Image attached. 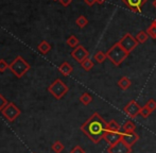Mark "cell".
Returning a JSON list of instances; mask_svg holds the SVG:
<instances>
[{
  "mask_svg": "<svg viewBox=\"0 0 156 153\" xmlns=\"http://www.w3.org/2000/svg\"><path fill=\"white\" fill-rule=\"evenodd\" d=\"M8 103H9L8 100H6L5 98L0 94V113H1V111L3 110L6 105H8Z\"/></svg>",
  "mask_w": 156,
  "mask_h": 153,
  "instance_id": "4316f807",
  "label": "cell"
},
{
  "mask_svg": "<svg viewBox=\"0 0 156 153\" xmlns=\"http://www.w3.org/2000/svg\"><path fill=\"white\" fill-rule=\"evenodd\" d=\"M53 1H58V0H53Z\"/></svg>",
  "mask_w": 156,
  "mask_h": 153,
  "instance_id": "e575fe53",
  "label": "cell"
},
{
  "mask_svg": "<svg viewBox=\"0 0 156 153\" xmlns=\"http://www.w3.org/2000/svg\"><path fill=\"white\" fill-rule=\"evenodd\" d=\"M107 131H112V132H121V126L116 120H111L107 122Z\"/></svg>",
  "mask_w": 156,
  "mask_h": 153,
  "instance_id": "2e32d148",
  "label": "cell"
},
{
  "mask_svg": "<svg viewBox=\"0 0 156 153\" xmlns=\"http://www.w3.org/2000/svg\"><path fill=\"white\" fill-rule=\"evenodd\" d=\"M135 38L137 39V41L139 44H144L148 41L149 35H148V33H147V31H139L137 33V35H136Z\"/></svg>",
  "mask_w": 156,
  "mask_h": 153,
  "instance_id": "ac0fdd59",
  "label": "cell"
},
{
  "mask_svg": "<svg viewBox=\"0 0 156 153\" xmlns=\"http://www.w3.org/2000/svg\"><path fill=\"white\" fill-rule=\"evenodd\" d=\"M9 66L10 64H8L4 60H0V73H4L9 68Z\"/></svg>",
  "mask_w": 156,
  "mask_h": 153,
  "instance_id": "83f0119b",
  "label": "cell"
},
{
  "mask_svg": "<svg viewBox=\"0 0 156 153\" xmlns=\"http://www.w3.org/2000/svg\"><path fill=\"white\" fill-rule=\"evenodd\" d=\"M91 101H93V97H91L89 94L84 93V94H82V95H81L80 102L82 104H84V105H88V104L91 103Z\"/></svg>",
  "mask_w": 156,
  "mask_h": 153,
  "instance_id": "ffe728a7",
  "label": "cell"
},
{
  "mask_svg": "<svg viewBox=\"0 0 156 153\" xmlns=\"http://www.w3.org/2000/svg\"><path fill=\"white\" fill-rule=\"evenodd\" d=\"M1 114L8 121L13 122L14 120H16L17 118L20 116L21 111H20V109L15 105L13 102H9L8 105L1 111Z\"/></svg>",
  "mask_w": 156,
  "mask_h": 153,
  "instance_id": "5b68a950",
  "label": "cell"
},
{
  "mask_svg": "<svg viewBox=\"0 0 156 153\" xmlns=\"http://www.w3.org/2000/svg\"><path fill=\"white\" fill-rule=\"evenodd\" d=\"M106 59H107L106 53H104L103 51H98L97 53L94 54V60H96V62L99 63V64L103 63Z\"/></svg>",
  "mask_w": 156,
  "mask_h": 153,
  "instance_id": "44dd1931",
  "label": "cell"
},
{
  "mask_svg": "<svg viewBox=\"0 0 156 153\" xmlns=\"http://www.w3.org/2000/svg\"><path fill=\"white\" fill-rule=\"evenodd\" d=\"M64 149H65V146H64L62 141H54L53 145H52V151L55 153H62L64 151Z\"/></svg>",
  "mask_w": 156,
  "mask_h": 153,
  "instance_id": "d6986e66",
  "label": "cell"
},
{
  "mask_svg": "<svg viewBox=\"0 0 156 153\" xmlns=\"http://www.w3.org/2000/svg\"><path fill=\"white\" fill-rule=\"evenodd\" d=\"M121 136H122V132H112V131H106L103 139H104L108 145H114V144L121 141Z\"/></svg>",
  "mask_w": 156,
  "mask_h": 153,
  "instance_id": "7c38bea8",
  "label": "cell"
},
{
  "mask_svg": "<svg viewBox=\"0 0 156 153\" xmlns=\"http://www.w3.org/2000/svg\"><path fill=\"white\" fill-rule=\"evenodd\" d=\"M67 44H68V46H70V47L76 48L79 45H80V41H79V39H78L76 36L70 35L69 37L67 38Z\"/></svg>",
  "mask_w": 156,
  "mask_h": 153,
  "instance_id": "603a6c76",
  "label": "cell"
},
{
  "mask_svg": "<svg viewBox=\"0 0 156 153\" xmlns=\"http://www.w3.org/2000/svg\"><path fill=\"white\" fill-rule=\"evenodd\" d=\"M152 4H153V6H154V8L156 9V0H153V3Z\"/></svg>",
  "mask_w": 156,
  "mask_h": 153,
  "instance_id": "d6a6232c",
  "label": "cell"
},
{
  "mask_svg": "<svg viewBox=\"0 0 156 153\" xmlns=\"http://www.w3.org/2000/svg\"><path fill=\"white\" fill-rule=\"evenodd\" d=\"M76 26H79L80 28H84V27H86L87 23H88V19L85 16H83V15H81V16H79L78 18H76Z\"/></svg>",
  "mask_w": 156,
  "mask_h": 153,
  "instance_id": "cb8c5ba5",
  "label": "cell"
},
{
  "mask_svg": "<svg viewBox=\"0 0 156 153\" xmlns=\"http://www.w3.org/2000/svg\"><path fill=\"white\" fill-rule=\"evenodd\" d=\"M107 153H132V148L122 141H119L114 145H109L107 148Z\"/></svg>",
  "mask_w": 156,
  "mask_h": 153,
  "instance_id": "9c48e42d",
  "label": "cell"
},
{
  "mask_svg": "<svg viewBox=\"0 0 156 153\" xmlns=\"http://www.w3.org/2000/svg\"><path fill=\"white\" fill-rule=\"evenodd\" d=\"M70 153H85V150L81 146H76L74 148H72Z\"/></svg>",
  "mask_w": 156,
  "mask_h": 153,
  "instance_id": "f1b7e54d",
  "label": "cell"
},
{
  "mask_svg": "<svg viewBox=\"0 0 156 153\" xmlns=\"http://www.w3.org/2000/svg\"><path fill=\"white\" fill-rule=\"evenodd\" d=\"M122 130H123V132H135L136 126L132 120H127L123 126H122Z\"/></svg>",
  "mask_w": 156,
  "mask_h": 153,
  "instance_id": "e0dca14e",
  "label": "cell"
},
{
  "mask_svg": "<svg viewBox=\"0 0 156 153\" xmlns=\"http://www.w3.org/2000/svg\"><path fill=\"white\" fill-rule=\"evenodd\" d=\"M9 69L12 71V73H14L15 76L20 79L30 70V64L23 56L17 55L15 60L10 64Z\"/></svg>",
  "mask_w": 156,
  "mask_h": 153,
  "instance_id": "3957f363",
  "label": "cell"
},
{
  "mask_svg": "<svg viewBox=\"0 0 156 153\" xmlns=\"http://www.w3.org/2000/svg\"><path fill=\"white\" fill-rule=\"evenodd\" d=\"M69 91V87L63 82L61 79L54 80L48 87V91L53 96L55 99L61 100Z\"/></svg>",
  "mask_w": 156,
  "mask_h": 153,
  "instance_id": "277c9868",
  "label": "cell"
},
{
  "mask_svg": "<svg viewBox=\"0 0 156 153\" xmlns=\"http://www.w3.org/2000/svg\"><path fill=\"white\" fill-rule=\"evenodd\" d=\"M132 85V81L129 80L127 76H122L119 81H118V86L122 89V91H126L131 87Z\"/></svg>",
  "mask_w": 156,
  "mask_h": 153,
  "instance_id": "5bb4252c",
  "label": "cell"
},
{
  "mask_svg": "<svg viewBox=\"0 0 156 153\" xmlns=\"http://www.w3.org/2000/svg\"><path fill=\"white\" fill-rule=\"evenodd\" d=\"M58 71H60L63 76H68L71 75V73L73 71V67H72L68 62H64L60 65V67H58Z\"/></svg>",
  "mask_w": 156,
  "mask_h": 153,
  "instance_id": "4fadbf2b",
  "label": "cell"
},
{
  "mask_svg": "<svg viewBox=\"0 0 156 153\" xmlns=\"http://www.w3.org/2000/svg\"><path fill=\"white\" fill-rule=\"evenodd\" d=\"M80 130L90 139L93 143L99 144L104 137L107 131V122L99 113H94L81 126Z\"/></svg>",
  "mask_w": 156,
  "mask_h": 153,
  "instance_id": "6da1fadb",
  "label": "cell"
},
{
  "mask_svg": "<svg viewBox=\"0 0 156 153\" xmlns=\"http://www.w3.org/2000/svg\"><path fill=\"white\" fill-rule=\"evenodd\" d=\"M105 1H106V0H97V3H99V4H102V3H104Z\"/></svg>",
  "mask_w": 156,
  "mask_h": 153,
  "instance_id": "1f68e13d",
  "label": "cell"
},
{
  "mask_svg": "<svg viewBox=\"0 0 156 153\" xmlns=\"http://www.w3.org/2000/svg\"><path fill=\"white\" fill-rule=\"evenodd\" d=\"M71 56L78 63H82L84 60L88 59L89 52L86 50V48L83 47L82 45H79L76 48H74L73 51H71Z\"/></svg>",
  "mask_w": 156,
  "mask_h": 153,
  "instance_id": "ba28073f",
  "label": "cell"
},
{
  "mask_svg": "<svg viewBox=\"0 0 156 153\" xmlns=\"http://www.w3.org/2000/svg\"><path fill=\"white\" fill-rule=\"evenodd\" d=\"M122 2L129 8V11L140 13L142 11V6L148 2V0H122Z\"/></svg>",
  "mask_w": 156,
  "mask_h": 153,
  "instance_id": "30bf717a",
  "label": "cell"
},
{
  "mask_svg": "<svg viewBox=\"0 0 156 153\" xmlns=\"http://www.w3.org/2000/svg\"><path fill=\"white\" fill-rule=\"evenodd\" d=\"M151 114H152V112H151V111L149 110V109L147 108L146 105L142 106V108H141V111H140V115H141L142 117H144V118H148Z\"/></svg>",
  "mask_w": 156,
  "mask_h": 153,
  "instance_id": "484cf974",
  "label": "cell"
},
{
  "mask_svg": "<svg viewBox=\"0 0 156 153\" xmlns=\"http://www.w3.org/2000/svg\"><path fill=\"white\" fill-rule=\"evenodd\" d=\"M129 52H126L122 48V46L119 43H116L115 45H113V47H111L108 49V51L106 52V56L115 66H119L122 64V62L125 59L129 56Z\"/></svg>",
  "mask_w": 156,
  "mask_h": 153,
  "instance_id": "7a4b0ae2",
  "label": "cell"
},
{
  "mask_svg": "<svg viewBox=\"0 0 156 153\" xmlns=\"http://www.w3.org/2000/svg\"><path fill=\"white\" fill-rule=\"evenodd\" d=\"M118 43H119L120 45L122 46V48H123L126 52H129V53H131V52L133 51L136 47H137L138 44H139L137 41V39L129 33L124 34V36L120 39Z\"/></svg>",
  "mask_w": 156,
  "mask_h": 153,
  "instance_id": "8992f818",
  "label": "cell"
},
{
  "mask_svg": "<svg viewBox=\"0 0 156 153\" xmlns=\"http://www.w3.org/2000/svg\"><path fill=\"white\" fill-rule=\"evenodd\" d=\"M153 23V25H154L155 27H156V19H155V20H153V23Z\"/></svg>",
  "mask_w": 156,
  "mask_h": 153,
  "instance_id": "836d02e7",
  "label": "cell"
},
{
  "mask_svg": "<svg viewBox=\"0 0 156 153\" xmlns=\"http://www.w3.org/2000/svg\"><path fill=\"white\" fill-rule=\"evenodd\" d=\"M84 1H85V3L89 6H91V5H94V3H97V0H84Z\"/></svg>",
  "mask_w": 156,
  "mask_h": 153,
  "instance_id": "4dcf8cb0",
  "label": "cell"
},
{
  "mask_svg": "<svg viewBox=\"0 0 156 153\" xmlns=\"http://www.w3.org/2000/svg\"><path fill=\"white\" fill-rule=\"evenodd\" d=\"M141 108L142 106H140L139 104H138V102H136L135 100H131V101L123 108V112L129 116V117L136 118L138 115H140Z\"/></svg>",
  "mask_w": 156,
  "mask_h": 153,
  "instance_id": "52a82bcc",
  "label": "cell"
},
{
  "mask_svg": "<svg viewBox=\"0 0 156 153\" xmlns=\"http://www.w3.org/2000/svg\"><path fill=\"white\" fill-rule=\"evenodd\" d=\"M58 1L61 2V4H62V5H64V6H68V5H69V4L72 2V0H58Z\"/></svg>",
  "mask_w": 156,
  "mask_h": 153,
  "instance_id": "f546056e",
  "label": "cell"
},
{
  "mask_svg": "<svg viewBox=\"0 0 156 153\" xmlns=\"http://www.w3.org/2000/svg\"><path fill=\"white\" fill-rule=\"evenodd\" d=\"M146 106L149 109V110L151 111V112L153 113L156 110V100H154V99H149L148 102L146 103Z\"/></svg>",
  "mask_w": 156,
  "mask_h": 153,
  "instance_id": "d4e9b609",
  "label": "cell"
},
{
  "mask_svg": "<svg viewBox=\"0 0 156 153\" xmlns=\"http://www.w3.org/2000/svg\"><path fill=\"white\" fill-rule=\"evenodd\" d=\"M81 66H82V68L84 69L85 71H89L93 69L94 67V62L90 60V59H86V60H84L82 63H81Z\"/></svg>",
  "mask_w": 156,
  "mask_h": 153,
  "instance_id": "7402d4cb",
  "label": "cell"
},
{
  "mask_svg": "<svg viewBox=\"0 0 156 153\" xmlns=\"http://www.w3.org/2000/svg\"><path fill=\"white\" fill-rule=\"evenodd\" d=\"M121 141L132 148V146H134L139 141V135L136 132H122Z\"/></svg>",
  "mask_w": 156,
  "mask_h": 153,
  "instance_id": "8fae6325",
  "label": "cell"
},
{
  "mask_svg": "<svg viewBox=\"0 0 156 153\" xmlns=\"http://www.w3.org/2000/svg\"><path fill=\"white\" fill-rule=\"evenodd\" d=\"M37 50H38L41 54H46L51 50V45H50L47 41H41V44H39L38 46H37Z\"/></svg>",
  "mask_w": 156,
  "mask_h": 153,
  "instance_id": "9a60e30c",
  "label": "cell"
}]
</instances>
